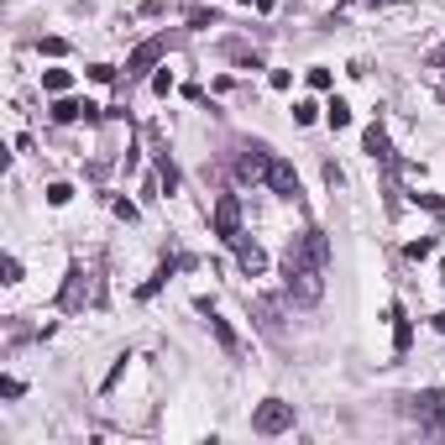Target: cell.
I'll use <instances>...</instances> for the list:
<instances>
[{
  "instance_id": "cell-1",
  "label": "cell",
  "mask_w": 445,
  "mask_h": 445,
  "mask_svg": "<svg viewBox=\"0 0 445 445\" xmlns=\"http://www.w3.org/2000/svg\"><path fill=\"white\" fill-rule=\"evenodd\" d=\"M283 293H288L293 304H320V293H325V262L309 252L304 236L288 241V252H283Z\"/></svg>"
},
{
  "instance_id": "cell-2",
  "label": "cell",
  "mask_w": 445,
  "mask_h": 445,
  "mask_svg": "<svg viewBox=\"0 0 445 445\" xmlns=\"http://www.w3.org/2000/svg\"><path fill=\"white\" fill-rule=\"evenodd\" d=\"M288 429H293V403L262 398V409L252 414V435H288Z\"/></svg>"
},
{
  "instance_id": "cell-3",
  "label": "cell",
  "mask_w": 445,
  "mask_h": 445,
  "mask_svg": "<svg viewBox=\"0 0 445 445\" xmlns=\"http://www.w3.org/2000/svg\"><path fill=\"white\" fill-rule=\"evenodd\" d=\"M58 304H63V309H84V304H94V273H89L84 262L69 267V283H63Z\"/></svg>"
},
{
  "instance_id": "cell-4",
  "label": "cell",
  "mask_w": 445,
  "mask_h": 445,
  "mask_svg": "<svg viewBox=\"0 0 445 445\" xmlns=\"http://www.w3.org/2000/svg\"><path fill=\"white\" fill-rule=\"evenodd\" d=\"M215 236H220L225 247H236V236H241V205H236V194L215 199Z\"/></svg>"
},
{
  "instance_id": "cell-5",
  "label": "cell",
  "mask_w": 445,
  "mask_h": 445,
  "mask_svg": "<svg viewBox=\"0 0 445 445\" xmlns=\"http://www.w3.org/2000/svg\"><path fill=\"white\" fill-rule=\"evenodd\" d=\"M440 409H445L440 388H424V393L409 398V414H414V419H424V429H440Z\"/></svg>"
},
{
  "instance_id": "cell-6",
  "label": "cell",
  "mask_w": 445,
  "mask_h": 445,
  "mask_svg": "<svg viewBox=\"0 0 445 445\" xmlns=\"http://www.w3.org/2000/svg\"><path fill=\"white\" fill-rule=\"evenodd\" d=\"M168 47H173V37H147V43H142V47L126 58V74H147V69H152V63L163 58Z\"/></svg>"
},
{
  "instance_id": "cell-7",
  "label": "cell",
  "mask_w": 445,
  "mask_h": 445,
  "mask_svg": "<svg viewBox=\"0 0 445 445\" xmlns=\"http://www.w3.org/2000/svg\"><path fill=\"white\" fill-rule=\"evenodd\" d=\"M267 188H273L278 199H293V194H299V173H293V163L273 157V163H267Z\"/></svg>"
},
{
  "instance_id": "cell-8",
  "label": "cell",
  "mask_w": 445,
  "mask_h": 445,
  "mask_svg": "<svg viewBox=\"0 0 445 445\" xmlns=\"http://www.w3.org/2000/svg\"><path fill=\"white\" fill-rule=\"evenodd\" d=\"M100 116V105H89V100H69V94H58V105H52V120L58 126H74V120H94Z\"/></svg>"
},
{
  "instance_id": "cell-9",
  "label": "cell",
  "mask_w": 445,
  "mask_h": 445,
  "mask_svg": "<svg viewBox=\"0 0 445 445\" xmlns=\"http://www.w3.org/2000/svg\"><path fill=\"white\" fill-rule=\"evenodd\" d=\"M267 163H273V157H267V147H247V152L236 157V173L257 184V179H267Z\"/></svg>"
},
{
  "instance_id": "cell-10",
  "label": "cell",
  "mask_w": 445,
  "mask_h": 445,
  "mask_svg": "<svg viewBox=\"0 0 445 445\" xmlns=\"http://www.w3.org/2000/svg\"><path fill=\"white\" fill-rule=\"evenodd\" d=\"M199 315H210V330H215V341H220L231 356H241V341H236V330H231V325H225V320L210 309V299H199Z\"/></svg>"
},
{
  "instance_id": "cell-11",
  "label": "cell",
  "mask_w": 445,
  "mask_h": 445,
  "mask_svg": "<svg viewBox=\"0 0 445 445\" xmlns=\"http://www.w3.org/2000/svg\"><path fill=\"white\" fill-rule=\"evenodd\" d=\"M236 262H241V273H252V278H257L262 267H267L262 247H257V241H247V236H236Z\"/></svg>"
},
{
  "instance_id": "cell-12",
  "label": "cell",
  "mask_w": 445,
  "mask_h": 445,
  "mask_svg": "<svg viewBox=\"0 0 445 445\" xmlns=\"http://www.w3.org/2000/svg\"><path fill=\"white\" fill-rule=\"evenodd\" d=\"M361 142H367V157H372V163H393V147H388V131L383 126H367V137H361Z\"/></svg>"
},
{
  "instance_id": "cell-13",
  "label": "cell",
  "mask_w": 445,
  "mask_h": 445,
  "mask_svg": "<svg viewBox=\"0 0 445 445\" xmlns=\"http://www.w3.org/2000/svg\"><path fill=\"white\" fill-rule=\"evenodd\" d=\"M388 320H393V351L403 356V351L414 346V325L403 320V309H398V304H388Z\"/></svg>"
},
{
  "instance_id": "cell-14",
  "label": "cell",
  "mask_w": 445,
  "mask_h": 445,
  "mask_svg": "<svg viewBox=\"0 0 445 445\" xmlns=\"http://www.w3.org/2000/svg\"><path fill=\"white\" fill-rule=\"evenodd\" d=\"M69 84H74L69 69H43V89L47 94H69Z\"/></svg>"
},
{
  "instance_id": "cell-15",
  "label": "cell",
  "mask_w": 445,
  "mask_h": 445,
  "mask_svg": "<svg viewBox=\"0 0 445 445\" xmlns=\"http://www.w3.org/2000/svg\"><path fill=\"white\" fill-rule=\"evenodd\" d=\"M325 120H330V126H335V131H341V126H351V105H346V100H341V94H335V100L325 105Z\"/></svg>"
},
{
  "instance_id": "cell-16",
  "label": "cell",
  "mask_w": 445,
  "mask_h": 445,
  "mask_svg": "<svg viewBox=\"0 0 445 445\" xmlns=\"http://www.w3.org/2000/svg\"><path fill=\"white\" fill-rule=\"evenodd\" d=\"M157 179H163V188H168V194L179 188V168H173V157H168V152H157Z\"/></svg>"
},
{
  "instance_id": "cell-17",
  "label": "cell",
  "mask_w": 445,
  "mask_h": 445,
  "mask_svg": "<svg viewBox=\"0 0 445 445\" xmlns=\"http://www.w3.org/2000/svg\"><path fill=\"white\" fill-rule=\"evenodd\" d=\"M252 309H257V320H262L267 330H278V325H283V320H278V304H273V299H257Z\"/></svg>"
},
{
  "instance_id": "cell-18",
  "label": "cell",
  "mask_w": 445,
  "mask_h": 445,
  "mask_svg": "<svg viewBox=\"0 0 445 445\" xmlns=\"http://www.w3.org/2000/svg\"><path fill=\"white\" fill-rule=\"evenodd\" d=\"M69 199H74V184H47V205L52 210H63Z\"/></svg>"
},
{
  "instance_id": "cell-19",
  "label": "cell",
  "mask_w": 445,
  "mask_h": 445,
  "mask_svg": "<svg viewBox=\"0 0 445 445\" xmlns=\"http://www.w3.org/2000/svg\"><path fill=\"white\" fill-rule=\"evenodd\" d=\"M293 120H299V126H315V120H320V105H315V100H299V105H293Z\"/></svg>"
},
{
  "instance_id": "cell-20",
  "label": "cell",
  "mask_w": 445,
  "mask_h": 445,
  "mask_svg": "<svg viewBox=\"0 0 445 445\" xmlns=\"http://www.w3.org/2000/svg\"><path fill=\"white\" fill-rule=\"evenodd\" d=\"M409 257H414V262H424V257H435V241H429V236H419V241H409Z\"/></svg>"
},
{
  "instance_id": "cell-21",
  "label": "cell",
  "mask_w": 445,
  "mask_h": 445,
  "mask_svg": "<svg viewBox=\"0 0 445 445\" xmlns=\"http://www.w3.org/2000/svg\"><path fill=\"white\" fill-rule=\"evenodd\" d=\"M188 21H194V26H215V21H220V11H205V6H199V11H188Z\"/></svg>"
},
{
  "instance_id": "cell-22",
  "label": "cell",
  "mask_w": 445,
  "mask_h": 445,
  "mask_svg": "<svg viewBox=\"0 0 445 445\" xmlns=\"http://www.w3.org/2000/svg\"><path fill=\"white\" fill-rule=\"evenodd\" d=\"M43 52H47V58H63V52H69V43H63V37H43Z\"/></svg>"
},
{
  "instance_id": "cell-23",
  "label": "cell",
  "mask_w": 445,
  "mask_h": 445,
  "mask_svg": "<svg viewBox=\"0 0 445 445\" xmlns=\"http://www.w3.org/2000/svg\"><path fill=\"white\" fill-rule=\"evenodd\" d=\"M414 205H424V210H435V215H445V199H440V194H414Z\"/></svg>"
},
{
  "instance_id": "cell-24",
  "label": "cell",
  "mask_w": 445,
  "mask_h": 445,
  "mask_svg": "<svg viewBox=\"0 0 445 445\" xmlns=\"http://www.w3.org/2000/svg\"><path fill=\"white\" fill-rule=\"evenodd\" d=\"M89 79H94V84H111V79H116V69H111V63H94V69H89Z\"/></svg>"
},
{
  "instance_id": "cell-25",
  "label": "cell",
  "mask_w": 445,
  "mask_h": 445,
  "mask_svg": "<svg viewBox=\"0 0 445 445\" xmlns=\"http://www.w3.org/2000/svg\"><path fill=\"white\" fill-rule=\"evenodd\" d=\"M111 210L120 215V220H137V205H131V199H111Z\"/></svg>"
},
{
  "instance_id": "cell-26",
  "label": "cell",
  "mask_w": 445,
  "mask_h": 445,
  "mask_svg": "<svg viewBox=\"0 0 445 445\" xmlns=\"http://www.w3.org/2000/svg\"><path fill=\"white\" fill-rule=\"evenodd\" d=\"M309 89H330V69H309Z\"/></svg>"
},
{
  "instance_id": "cell-27",
  "label": "cell",
  "mask_w": 445,
  "mask_h": 445,
  "mask_svg": "<svg viewBox=\"0 0 445 445\" xmlns=\"http://www.w3.org/2000/svg\"><path fill=\"white\" fill-rule=\"evenodd\" d=\"M152 89H157V94H168V89H173V74H168V69H163V74H152Z\"/></svg>"
},
{
  "instance_id": "cell-28",
  "label": "cell",
  "mask_w": 445,
  "mask_h": 445,
  "mask_svg": "<svg viewBox=\"0 0 445 445\" xmlns=\"http://www.w3.org/2000/svg\"><path fill=\"white\" fill-rule=\"evenodd\" d=\"M247 6H257V11H273V6H278V0H247Z\"/></svg>"
},
{
  "instance_id": "cell-29",
  "label": "cell",
  "mask_w": 445,
  "mask_h": 445,
  "mask_svg": "<svg viewBox=\"0 0 445 445\" xmlns=\"http://www.w3.org/2000/svg\"><path fill=\"white\" fill-rule=\"evenodd\" d=\"M435 330H440V335H445V309H440V315H435Z\"/></svg>"
},
{
  "instance_id": "cell-30",
  "label": "cell",
  "mask_w": 445,
  "mask_h": 445,
  "mask_svg": "<svg viewBox=\"0 0 445 445\" xmlns=\"http://www.w3.org/2000/svg\"><path fill=\"white\" fill-rule=\"evenodd\" d=\"M429 63H445V47H440V52H429Z\"/></svg>"
},
{
  "instance_id": "cell-31",
  "label": "cell",
  "mask_w": 445,
  "mask_h": 445,
  "mask_svg": "<svg viewBox=\"0 0 445 445\" xmlns=\"http://www.w3.org/2000/svg\"><path fill=\"white\" fill-rule=\"evenodd\" d=\"M367 6H388V0H367Z\"/></svg>"
}]
</instances>
